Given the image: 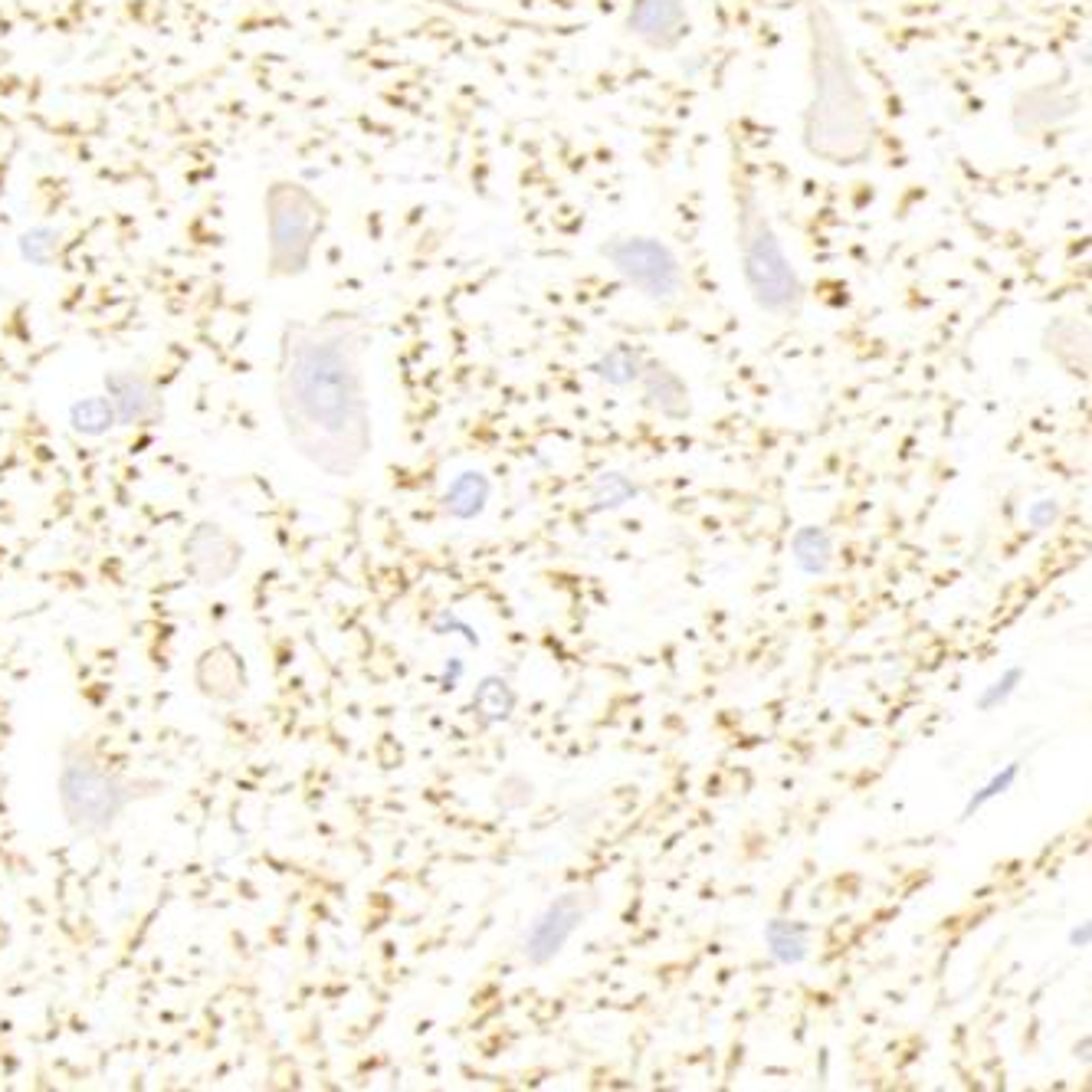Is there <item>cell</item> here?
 I'll use <instances>...</instances> for the list:
<instances>
[{
    "instance_id": "ac0fdd59",
    "label": "cell",
    "mask_w": 1092,
    "mask_h": 1092,
    "mask_svg": "<svg viewBox=\"0 0 1092 1092\" xmlns=\"http://www.w3.org/2000/svg\"><path fill=\"white\" fill-rule=\"evenodd\" d=\"M791 555L801 574L821 577L834 565V538L821 525H801L791 538Z\"/></svg>"
},
{
    "instance_id": "ffe728a7",
    "label": "cell",
    "mask_w": 1092,
    "mask_h": 1092,
    "mask_svg": "<svg viewBox=\"0 0 1092 1092\" xmlns=\"http://www.w3.org/2000/svg\"><path fill=\"white\" fill-rule=\"evenodd\" d=\"M69 426L72 434H80L86 440H99V437H108L119 423H115V410L108 398L93 394V398H80L69 404Z\"/></svg>"
},
{
    "instance_id": "8992f818",
    "label": "cell",
    "mask_w": 1092,
    "mask_h": 1092,
    "mask_svg": "<svg viewBox=\"0 0 1092 1092\" xmlns=\"http://www.w3.org/2000/svg\"><path fill=\"white\" fill-rule=\"evenodd\" d=\"M601 259L627 283L640 299L659 308H673L683 302L689 280L686 266L670 243L646 233H620L598 247Z\"/></svg>"
},
{
    "instance_id": "4316f807",
    "label": "cell",
    "mask_w": 1092,
    "mask_h": 1092,
    "mask_svg": "<svg viewBox=\"0 0 1092 1092\" xmlns=\"http://www.w3.org/2000/svg\"><path fill=\"white\" fill-rule=\"evenodd\" d=\"M447 631H459V634L466 637V643H470V646H480V637H476V631H473L466 620L453 617V614H440V617H437V623H434V634H447Z\"/></svg>"
},
{
    "instance_id": "cb8c5ba5",
    "label": "cell",
    "mask_w": 1092,
    "mask_h": 1092,
    "mask_svg": "<svg viewBox=\"0 0 1092 1092\" xmlns=\"http://www.w3.org/2000/svg\"><path fill=\"white\" fill-rule=\"evenodd\" d=\"M1021 683H1024V670L1021 667H1010V670H1004L991 686H985V692L978 695V709H997V706H1004V702L1013 695V692H1018L1021 689Z\"/></svg>"
},
{
    "instance_id": "7402d4cb",
    "label": "cell",
    "mask_w": 1092,
    "mask_h": 1092,
    "mask_svg": "<svg viewBox=\"0 0 1092 1092\" xmlns=\"http://www.w3.org/2000/svg\"><path fill=\"white\" fill-rule=\"evenodd\" d=\"M20 256L33 266H50L56 259V250H60V233L53 226H33L27 233H20Z\"/></svg>"
},
{
    "instance_id": "603a6c76",
    "label": "cell",
    "mask_w": 1092,
    "mask_h": 1092,
    "mask_svg": "<svg viewBox=\"0 0 1092 1092\" xmlns=\"http://www.w3.org/2000/svg\"><path fill=\"white\" fill-rule=\"evenodd\" d=\"M1018 777H1021V765L1018 761H1010V765H1004L994 777H991V782L988 785H981L978 791H974L971 797H968V804H964V821H968V817H974V813H978L981 807H988L991 801H997V797H1004L1013 785H1018Z\"/></svg>"
},
{
    "instance_id": "f546056e",
    "label": "cell",
    "mask_w": 1092,
    "mask_h": 1092,
    "mask_svg": "<svg viewBox=\"0 0 1092 1092\" xmlns=\"http://www.w3.org/2000/svg\"><path fill=\"white\" fill-rule=\"evenodd\" d=\"M840 4H863V0H840Z\"/></svg>"
},
{
    "instance_id": "5bb4252c",
    "label": "cell",
    "mask_w": 1092,
    "mask_h": 1092,
    "mask_svg": "<svg viewBox=\"0 0 1092 1092\" xmlns=\"http://www.w3.org/2000/svg\"><path fill=\"white\" fill-rule=\"evenodd\" d=\"M1043 351L1063 365L1070 374L1086 377L1089 371V325L1082 316H1057L1043 329Z\"/></svg>"
},
{
    "instance_id": "30bf717a",
    "label": "cell",
    "mask_w": 1092,
    "mask_h": 1092,
    "mask_svg": "<svg viewBox=\"0 0 1092 1092\" xmlns=\"http://www.w3.org/2000/svg\"><path fill=\"white\" fill-rule=\"evenodd\" d=\"M1082 99L1073 86H1066L1063 80L1057 83H1037L1030 89H1021L1010 102V129L1018 132L1021 138H1034V135H1046L1053 129L1066 125L1073 115L1079 112Z\"/></svg>"
},
{
    "instance_id": "7c38bea8",
    "label": "cell",
    "mask_w": 1092,
    "mask_h": 1092,
    "mask_svg": "<svg viewBox=\"0 0 1092 1092\" xmlns=\"http://www.w3.org/2000/svg\"><path fill=\"white\" fill-rule=\"evenodd\" d=\"M640 391H643V404L650 410H656L659 417L667 420H686L692 414V391L689 384L683 381L679 371H673L667 362L646 358L643 371H640Z\"/></svg>"
},
{
    "instance_id": "f1b7e54d",
    "label": "cell",
    "mask_w": 1092,
    "mask_h": 1092,
    "mask_svg": "<svg viewBox=\"0 0 1092 1092\" xmlns=\"http://www.w3.org/2000/svg\"><path fill=\"white\" fill-rule=\"evenodd\" d=\"M1089 942H1092V925L1089 922H1082V925H1076L1070 931V945L1073 948H1089Z\"/></svg>"
},
{
    "instance_id": "d4e9b609",
    "label": "cell",
    "mask_w": 1092,
    "mask_h": 1092,
    "mask_svg": "<svg viewBox=\"0 0 1092 1092\" xmlns=\"http://www.w3.org/2000/svg\"><path fill=\"white\" fill-rule=\"evenodd\" d=\"M532 797H535L532 782H525V777H519V774L502 777L499 794H495V801L502 804V810H519V807L532 804Z\"/></svg>"
},
{
    "instance_id": "9a60e30c",
    "label": "cell",
    "mask_w": 1092,
    "mask_h": 1092,
    "mask_svg": "<svg viewBox=\"0 0 1092 1092\" xmlns=\"http://www.w3.org/2000/svg\"><path fill=\"white\" fill-rule=\"evenodd\" d=\"M489 495H492V483L486 473L480 470H466L459 473L450 489L443 492V509L450 519L456 522H473L486 513V505H489Z\"/></svg>"
},
{
    "instance_id": "5b68a950",
    "label": "cell",
    "mask_w": 1092,
    "mask_h": 1092,
    "mask_svg": "<svg viewBox=\"0 0 1092 1092\" xmlns=\"http://www.w3.org/2000/svg\"><path fill=\"white\" fill-rule=\"evenodd\" d=\"M56 797L66 824L83 837H102L122 821L135 804V788L119 771H112L93 749L69 745L63 752Z\"/></svg>"
},
{
    "instance_id": "52a82bcc",
    "label": "cell",
    "mask_w": 1092,
    "mask_h": 1092,
    "mask_svg": "<svg viewBox=\"0 0 1092 1092\" xmlns=\"http://www.w3.org/2000/svg\"><path fill=\"white\" fill-rule=\"evenodd\" d=\"M591 909H594V895L581 892V889L565 892V895H558L555 903L544 906L538 912V919L528 925L525 939H522L525 961L535 964V968L552 964L565 952V945L574 939V931L584 925V919L591 915Z\"/></svg>"
},
{
    "instance_id": "2e32d148",
    "label": "cell",
    "mask_w": 1092,
    "mask_h": 1092,
    "mask_svg": "<svg viewBox=\"0 0 1092 1092\" xmlns=\"http://www.w3.org/2000/svg\"><path fill=\"white\" fill-rule=\"evenodd\" d=\"M765 945L777 964L794 968L810 955V925L797 919H771L765 925Z\"/></svg>"
},
{
    "instance_id": "6da1fadb",
    "label": "cell",
    "mask_w": 1092,
    "mask_h": 1092,
    "mask_svg": "<svg viewBox=\"0 0 1092 1092\" xmlns=\"http://www.w3.org/2000/svg\"><path fill=\"white\" fill-rule=\"evenodd\" d=\"M371 322L355 308L289 319L276 348V410L292 450L335 480H351L374 450L368 398Z\"/></svg>"
},
{
    "instance_id": "277c9868",
    "label": "cell",
    "mask_w": 1092,
    "mask_h": 1092,
    "mask_svg": "<svg viewBox=\"0 0 1092 1092\" xmlns=\"http://www.w3.org/2000/svg\"><path fill=\"white\" fill-rule=\"evenodd\" d=\"M266 220V280L286 283L312 269L329 230V204L292 178L269 181L263 190Z\"/></svg>"
},
{
    "instance_id": "ba28073f",
    "label": "cell",
    "mask_w": 1092,
    "mask_h": 1092,
    "mask_svg": "<svg viewBox=\"0 0 1092 1092\" xmlns=\"http://www.w3.org/2000/svg\"><path fill=\"white\" fill-rule=\"evenodd\" d=\"M623 30L653 53H676L692 33L689 0H631Z\"/></svg>"
},
{
    "instance_id": "7a4b0ae2",
    "label": "cell",
    "mask_w": 1092,
    "mask_h": 1092,
    "mask_svg": "<svg viewBox=\"0 0 1092 1092\" xmlns=\"http://www.w3.org/2000/svg\"><path fill=\"white\" fill-rule=\"evenodd\" d=\"M807 40V102L801 145L830 168H863L876 154V112L863 86L850 36L830 0H801Z\"/></svg>"
},
{
    "instance_id": "d6986e66",
    "label": "cell",
    "mask_w": 1092,
    "mask_h": 1092,
    "mask_svg": "<svg viewBox=\"0 0 1092 1092\" xmlns=\"http://www.w3.org/2000/svg\"><path fill=\"white\" fill-rule=\"evenodd\" d=\"M646 365V355L634 345H614L591 365V371L610 384V387H634L640 381V371Z\"/></svg>"
},
{
    "instance_id": "83f0119b",
    "label": "cell",
    "mask_w": 1092,
    "mask_h": 1092,
    "mask_svg": "<svg viewBox=\"0 0 1092 1092\" xmlns=\"http://www.w3.org/2000/svg\"><path fill=\"white\" fill-rule=\"evenodd\" d=\"M463 673H466V667H463V659H459V656L447 659V667H443V689H456L459 679H463Z\"/></svg>"
},
{
    "instance_id": "44dd1931",
    "label": "cell",
    "mask_w": 1092,
    "mask_h": 1092,
    "mask_svg": "<svg viewBox=\"0 0 1092 1092\" xmlns=\"http://www.w3.org/2000/svg\"><path fill=\"white\" fill-rule=\"evenodd\" d=\"M637 495H640V489L631 476L607 470L591 483V513H617V509H623V505H631Z\"/></svg>"
},
{
    "instance_id": "8fae6325",
    "label": "cell",
    "mask_w": 1092,
    "mask_h": 1092,
    "mask_svg": "<svg viewBox=\"0 0 1092 1092\" xmlns=\"http://www.w3.org/2000/svg\"><path fill=\"white\" fill-rule=\"evenodd\" d=\"M102 394L108 398V404L115 410V423L125 426V431L151 426L162 417V407H165L154 377L145 371H135V368L108 371L102 381Z\"/></svg>"
},
{
    "instance_id": "9c48e42d",
    "label": "cell",
    "mask_w": 1092,
    "mask_h": 1092,
    "mask_svg": "<svg viewBox=\"0 0 1092 1092\" xmlns=\"http://www.w3.org/2000/svg\"><path fill=\"white\" fill-rule=\"evenodd\" d=\"M243 565V544L220 522H201L184 538V568L201 588H220Z\"/></svg>"
},
{
    "instance_id": "4fadbf2b",
    "label": "cell",
    "mask_w": 1092,
    "mask_h": 1092,
    "mask_svg": "<svg viewBox=\"0 0 1092 1092\" xmlns=\"http://www.w3.org/2000/svg\"><path fill=\"white\" fill-rule=\"evenodd\" d=\"M194 679H198L201 692L217 699V702H237L247 692V667L243 656L220 643L214 650H207L198 659V670H194Z\"/></svg>"
},
{
    "instance_id": "484cf974",
    "label": "cell",
    "mask_w": 1092,
    "mask_h": 1092,
    "mask_svg": "<svg viewBox=\"0 0 1092 1092\" xmlns=\"http://www.w3.org/2000/svg\"><path fill=\"white\" fill-rule=\"evenodd\" d=\"M1057 519H1060V505H1057V499H1040V502H1034L1030 509H1027V525L1037 528V532L1049 528Z\"/></svg>"
},
{
    "instance_id": "e0dca14e",
    "label": "cell",
    "mask_w": 1092,
    "mask_h": 1092,
    "mask_svg": "<svg viewBox=\"0 0 1092 1092\" xmlns=\"http://www.w3.org/2000/svg\"><path fill=\"white\" fill-rule=\"evenodd\" d=\"M519 706V695L505 676H483L473 689V709L483 728L509 722Z\"/></svg>"
},
{
    "instance_id": "3957f363",
    "label": "cell",
    "mask_w": 1092,
    "mask_h": 1092,
    "mask_svg": "<svg viewBox=\"0 0 1092 1092\" xmlns=\"http://www.w3.org/2000/svg\"><path fill=\"white\" fill-rule=\"evenodd\" d=\"M728 198L738 269H742V283L752 302L777 322H797L807 305V283L774 226L758 178L735 141L728 162Z\"/></svg>"
}]
</instances>
